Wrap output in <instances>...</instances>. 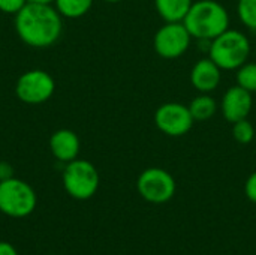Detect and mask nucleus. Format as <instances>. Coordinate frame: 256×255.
I'll list each match as a JSON object with an SVG mask.
<instances>
[{
    "label": "nucleus",
    "mask_w": 256,
    "mask_h": 255,
    "mask_svg": "<svg viewBox=\"0 0 256 255\" xmlns=\"http://www.w3.org/2000/svg\"><path fill=\"white\" fill-rule=\"evenodd\" d=\"M94 0H56V9L64 18H81L93 6Z\"/></svg>",
    "instance_id": "nucleus-15"
},
{
    "label": "nucleus",
    "mask_w": 256,
    "mask_h": 255,
    "mask_svg": "<svg viewBox=\"0 0 256 255\" xmlns=\"http://www.w3.org/2000/svg\"><path fill=\"white\" fill-rule=\"evenodd\" d=\"M232 137L237 143L243 146L250 144L255 138V126L248 119L238 120L232 123Z\"/></svg>",
    "instance_id": "nucleus-17"
},
{
    "label": "nucleus",
    "mask_w": 256,
    "mask_h": 255,
    "mask_svg": "<svg viewBox=\"0 0 256 255\" xmlns=\"http://www.w3.org/2000/svg\"><path fill=\"white\" fill-rule=\"evenodd\" d=\"M28 2H33V3H45V5H51V3H54L56 0H28Z\"/></svg>",
    "instance_id": "nucleus-23"
},
{
    "label": "nucleus",
    "mask_w": 256,
    "mask_h": 255,
    "mask_svg": "<svg viewBox=\"0 0 256 255\" xmlns=\"http://www.w3.org/2000/svg\"><path fill=\"white\" fill-rule=\"evenodd\" d=\"M192 36L183 23H165L154 35L153 45L158 56L164 59H177L190 47Z\"/></svg>",
    "instance_id": "nucleus-8"
},
{
    "label": "nucleus",
    "mask_w": 256,
    "mask_h": 255,
    "mask_svg": "<svg viewBox=\"0 0 256 255\" xmlns=\"http://www.w3.org/2000/svg\"><path fill=\"white\" fill-rule=\"evenodd\" d=\"M195 120L190 114L188 105L180 102H166L162 104L154 113L156 128L168 137H183L186 135Z\"/></svg>",
    "instance_id": "nucleus-9"
},
{
    "label": "nucleus",
    "mask_w": 256,
    "mask_h": 255,
    "mask_svg": "<svg viewBox=\"0 0 256 255\" xmlns=\"http://www.w3.org/2000/svg\"><path fill=\"white\" fill-rule=\"evenodd\" d=\"M28 0H0V11L4 14H16L20 12Z\"/></svg>",
    "instance_id": "nucleus-19"
},
{
    "label": "nucleus",
    "mask_w": 256,
    "mask_h": 255,
    "mask_svg": "<svg viewBox=\"0 0 256 255\" xmlns=\"http://www.w3.org/2000/svg\"><path fill=\"white\" fill-rule=\"evenodd\" d=\"M183 24L192 38L198 41H213L230 29V14L216 0H198L192 5Z\"/></svg>",
    "instance_id": "nucleus-2"
},
{
    "label": "nucleus",
    "mask_w": 256,
    "mask_h": 255,
    "mask_svg": "<svg viewBox=\"0 0 256 255\" xmlns=\"http://www.w3.org/2000/svg\"><path fill=\"white\" fill-rule=\"evenodd\" d=\"M15 30L18 38L28 47L46 48L62 36V15L51 5L27 2L15 14Z\"/></svg>",
    "instance_id": "nucleus-1"
},
{
    "label": "nucleus",
    "mask_w": 256,
    "mask_h": 255,
    "mask_svg": "<svg viewBox=\"0 0 256 255\" xmlns=\"http://www.w3.org/2000/svg\"><path fill=\"white\" fill-rule=\"evenodd\" d=\"M176 188L177 186L172 174L159 167L144 170L136 180L138 194L146 201L153 204L168 203L174 197Z\"/></svg>",
    "instance_id": "nucleus-6"
},
{
    "label": "nucleus",
    "mask_w": 256,
    "mask_h": 255,
    "mask_svg": "<svg viewBox=\"0 0 256 255\" xmlns=\"http://www.w3.org/2000/svg\"><path fill=\"white\" fill-rule=\"evenodd\" d=\"M0 255H18V252L9 242H0Z\"/></svg>",
    "instance_id": "nucleus-22"
},
{
    "label": "nucleus",
    "mask_w": 256,
    "mask_h": 255,
    "mask_svg": "<svg viewBox=\"0 0 256 255\" xmlns=\"http://www.w3.org/2000/svg\"><path fill=\"white\" fill-rule=\"evenodd\" d=\"M192 5V0H154L156 11L165 23H183Z\"/></svg>",
    "instance_id": "nucleus-13"
},
{
    "label": "nucleus",
    "mask_w": 256,
    "mask_h": 255,
    "mask_svg": "<svg viewBox=\"0 0 256 255\" xmlns=\"http://www.w3.org/2000/svg\"><path fill=\"white\" fill-rule=\"evenodd\" d=\"M249 38L236 29H228L208 42V57L222 71H236L244 65L250 54Z\"/></svg>",
    "instance_id": "nucleus-3"
},
{
    "label": "nucleus",
    "mask_w": 256,
    "mask_h": 255,
    "mask_svg": "<svg viewBox=\"0 0 256 255\" xmlns=\"http://www.w3.org/2000/svg\"><path fill=\"white\" fill-rule=\"evenodd\" d=\"M188 107L195 122H206L212 119L218 111V102L208 93H201L200 96L194 98Z\"/></svg>",
    "instance_id": "nucleus-14"
},
{
    "label": "nucleus",
    "mask_w": 256,
    "mask_h": 255,
    "mask_svg": "<svg viewBox=\"0 0 256 255\" xmlns=\"http://www.w3.org/2000/svg\"><path fill=\"white\" fill-rule=\"evenodd\" d=\"M10 177H14V168H12V165L8 164V162H4V161H2L0 162V182L2 180H8Z\"/></svg>",
    "instance_id": "nucleus-21"
},
{
    "label": "nucleus",
    "mask_w": 256,
    "mask_h": 255,
    "mask_svg": "<svg viewBox=\"0 0 256 255\" xmlns=\"http://www.w3.org/2000/svg\"><path fill=\"white\" fill-rule=\"evenodd\" d=\"M237 14L248 29L256 32V0H238Z\"/></svg>",
    "instance_id": "nucleus-18"
},
{
    "label": "nucleus",
    "mask_w": 256,
    "mask_h": 255,
    "mask_svg": "<svg viewBox=\"0 0 256 255\" xmlns=\"http://www.w3.org/2000/svg\"><path fill=\"white\" fill-rule=\"evenodd\" d=\"M99 182V173L90 161L76 158L63 170V188L75 200L92 198L98 192Z\"/></svg>",
    "instance_id": "nucleus-5"
},
{
    "label": "nucleus",
    "mask_w": 256,
    "mask_h": 255,
    "mask_svg": "<svg viewBox=\"0 0 256 255\" xmlns=\"http://www.w3.org/2000/svg\"><path fill=\"white\" fill-rule=\"evenodd\" d=\"M222 80V69L210 59L198 60L190 71V84L200 93H210L216 90Z\"/></svg>",
    "instance_id": "nucleus-11"
},
{
    "label": "nucleus",
    "mask_w": 256,
    "mask_h": 255,
    "mask_svg": "<svg viewBox=\"0 0 256 255\" xmlns=\"http://www.w3.org/2000/svg\"><path fill=\"white\" fill-rule=\"evenodd\" d=\"M237 84L248 92H256V62H246L237 69Z\"/></svg>",
    "instance_id": "nucleus-16"
},
{
    "label": "nucleus",
    "mask_w": 256,
    "mask_h": 255,
    "mask_svg": "<svg viewBox=\"0 0 256 255\" xmlns=\"http://www.w3.org/2000/svg\"><path fill=\"white\" fill-rule=\"evenodd\" d=\"M80 138L70 129H58L50 138V150L52 156L60 162H70L80 155Z\"/></svg>",
    "instance_id": "nucleus-12"
},
{
    "label": "nucleus",
    "mask_w": 256,
    "mask_h": 255,
    "mask_svg": "<svg viewBox=\"0 0 256 255\" xmlns=\"http://www.w3.org/2000/svg\"><path fill=\"white\" fill-rule=\"evenodd\" d=\"M104 2H106V3H118L122 0H104Z\"/></svg>",
    "instance_id": "nucleus-24"
},
{
    "label": "nucleus",
    "mask_w": 256,
    "mask_h": 255,
    "mask_svg": "<svg viewBox=\"0 0 256 255\" xmlns=\"http://www.w3.org/2000/svg\"><path fill=\"white\" fill-rule=\"evenodd\" d=\"M252 107H254L252 93L248 92L246 89L240 87L238 84L230 87L224 93L222 102H220L222 116L231 125L238 122V120L248 119V116L250 114Z\"/></svg>",
    "instance_id": "nucleus-10"
},
{
    "label": "nucleus",
    "mask_w": 256,
    "mask_h": 255,
    "mask_svg": "<svg viewBox=\"0 0 256 255\" xmlns=\"http://www.w3.org/2000/svg\"><path fill=\"white\" fill-rule=\"evenodd\" d=\"M54 78L42 69H32L24 72L15 84L16 98L28 105L46 102L54 95Z\"/></svg>",
    "instance_id": "nucleus-7"
},
{
    "label": "nucleus",
    "mask_w": 256,
    "mask_h": 255,
    "mask_svg": "<svg viewBox=\"0 0 256 255\" xmlns=\"http://www.w3.org/2000/svg\"><path fill=\"white\" fill-rule=\"evenodd\" d=\"M244 194H246V197H248L252 203H255L256 204V171H254V173L248 177V180H246V183H244Z\"/></svg>",
    "instance_id": "nucleus-20"
},
{
    "label": "nucleus",
    "mask_w": 256,
    "mask_h": 255,
    "mask_svg": "<svg viewBox=\"0 0 256 255\" xmlns=\"http://www.w3.org/2000/svg\"><path fill=\"white\" fill-rule=\"evenodd\" d=\"M34 189L24 180L10 177L0 182V212L10 218H26L36 209Z\"/></svg>",
    "instance_id": "nucleus-4"
}]
</instances>
